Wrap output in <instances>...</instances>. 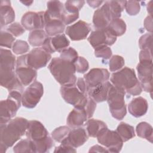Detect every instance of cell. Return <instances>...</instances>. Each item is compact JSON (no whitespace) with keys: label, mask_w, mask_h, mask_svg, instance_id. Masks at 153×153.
Here are the masks:
<instances>
[{"label":"cell","mask_w":153,"mask_h":153,"mask_svg":"<svg viewBox=\"0 0 153 153\" xmlns=\"http://www.w3.org/2000/svg\"><path fill=\"white\" fill-rule=\"evenodd\" d=\"M0 82L1 86L10 91L23 93V87L14 71L16 57L9 50L1 48Z\"/></svg>","instance_id":"1"},{"label":"cell","mask_w":153,"mask_h":153,"mask_svg":"<svg viewBox=\"0 0 153 153\" xmlns=\"http://www.w3.org/2000/svg\"><path fill=\"white\" fill-rule=\"evenodd\" d=\"M28 122L24 118L17 117L5 124H1V152H5L26 133Z\"/></svg>","instance_id":"2"},{"label":"cell","mask_w":153,"mask_h":153,"mask_svg":"<svg viewBox=\"0 0 153 153\" xmlns=\"http://www.w3.org/2000/svg\"><path fill=\"white\" fill-rule=\"evenodd\" d=\"M112 84L118 89L132 96L139 95L142 88L133 69L124 67L111 75Z\"/></svg>","instance_id":"3"},{"label":"cell","mask_w":153,"mask_h":153,"mask_svg":"<svg viewBox=\"0 0 153 153\" xmlns=\"http://www.w3.org/2000/svg\"><path fill=\"white\" fill-rule=\"evenodd\" d=\"M51 74L62 86L75 85L76 82V69L72 62L54 57L48 66Z\"/></svg>","instance_id":"4"},{"label":"cell","mask_w":153,"mask_h":153,"mask_svg":"<svg viewBox=\"0 0 153 153\" xmlns=\"http://www.w3.org/2000/svg\"><path fill=\"white\" fill-rule=\"evenodd\" d=\"M125 94V92L118 89L111 83L106 100L112 116L117 120H123L127 113L124 101Z\"/></svg>","instance_id":"5"},{"label":"cell","mask_w":153,"mask_h":153,"mask_svg":"<svg viewBox=\"0 0 153 153\" xmlns=\"http://www.w3.org/2000/svg\"><path fill=\"white\" fill-rule=\"evenodd\" d=\"M22 93L19 91H10L6 100L1 101L0 123L5 124L13 118L22 103Z\"/></svg>","instance_id":"6"},{"label":"cell","mask_w":153,"mask_h":153,"mask_svg":"<svg viewBox=\"0 0 153 153\" xmlns=\"http://www.w3.org/2000/svg\"><path fill=\"white\" fill-rule=\"evenodd\" d=\"M96 137L98 142L105 146L109 152H119L122 149L123 141L116 131L105 127L100 131Z\"/></svg>","instance_id":"7"},{"label":"cell","mask_w":153,"mask_h":153,"mask_svg":"<svg viewBox=\"0 0 153 153\" xmlns=\"http://www.w3.org/2000/svg\"><path fill=\"white\" fill-rule=\"evenodd\" d=\"M15 71L19 79L24 86H27L34 82L37 76L36 70L27 64L26 54L17 57Z\"/></svg>","instance_id":"8"},{"label":"cell","mask_w":153,"mask_h":153,"mask_svg":"<svg viewBox=\"0 0 153 153\" xmlns=\"http://www.w3.org/2000/svg\"><path fill=\"white\" fill-rule=\"evenodd\" d=\"M43 93L42 84L38 81L33 82L22 94V105L30 109L35 108L39 103Z\"/></svg>","instance_id":"9"},{"label":"cell","mask_w":153,"mask_h":153,"mask_svg":"<svg viewBox=\"0 0 153 153\" xmlns=\"http://www.w3.org/2000/svg\"><path fill=\"white\" fill-rule=\"evenodd\" d=\"M60 94L66 102L75 108H84L87 102V96L82 93L75 85L62 86Z\"/></svg>","instance_id":"10"},{"label":"cell","mask_w":153,"mask_h":153,"mask_svg":"<svg viewBox=\"0 0 153 153\" xmlns=\"http://www.w3.org/2000/svg\"><path fill=\"white\" fill-rule=\"evenodd\" d=\"M138 76L142 88L151 94L152 91V61L139 62L137 66Z\"/></svg>","instance_id":"11"},{"label":"cell","mask_w":153,"mask_h":153,"mask_svg":"<svg viewBox=\"0 0 153 153\" xmlns=\"http://www.w3.org/2000/svg\"><path fill=\"white\" fill-rule=\"evenodd\" d=\"M87 40L90 45L94 48H96L103 45H113L117 40V37L106 27L102 29H96L93 31Z\"/></svg>","instance_id":"12"},{"label":"cell","mask_w":153,"mask_h":153,"mask_svg":"<svg viewBox=\"0 0 153 153\" xmlns=\"http://www.w3.org/2000/svg\"><path fill=\"white\" fill-rule=\"evenodd\" d=\"M51 57V54L42 47L35 48L26 54L27 64L35 70L45 67Z\"/></svg>","instance_id":"13"},{"label":"cell","mask_w":153,"mask_h":153,"mask_svg":"<svg viewBox=\"0 0 153 153\" xmlns=\"http://www.w3.org/2000/svg\"><path fill=\"white\" fill-rule=\"evenodd\" d=\"M44 12L29 11L25 13L21 20L22 25L28 30L42 29L45 27Z\"/></svg>","instance_id":"14"},{"label":"cell","mask_w":153,"mask_h":153,"mask_svg":"<svg viewBox=\"0 0 153 153\" xmlns=\"http://www.w3.org/2000/svg\"><path fill=\"white\" fill-rule=\"evenodd\" d=\"M109 75L108 71L106 69H91L84 76V79L87 85V90L108 81L109 78Z\"/></svg>","instance_id":"15"},{"label":"cell","mask_w":153,"mask_h":153,"mask_svg":"<svg viewBox=\"0 0 153 153\" xmlns=\"http://www.w3.org/2000/svg\"><path fill=\"white\" fill-rule=\"evenodd\" d=\"M91 29L89 23L79 20L75 24L68 26L65 29V33L71 40L80 41L87 38Z\"/></svg>","instance_id":"16"},{"label":"cell","mask_w":153,"mask_h":153,"mask_svg":"<svg viewBox=\"0 0 153 153\" xmlns=\"http://www.w3.org/2000/svg\"><path fill=\"white\" fill-rule=\"evenodd\" d=\"M25 134L27 139L32 142L41 141L49 136L48 132L43 124L36 120H31L28 122Z\"/></svg>","instance_id":"17"},{"label":"cell","mask_w":153,"mask_h":153,"mask_svg":"<svg viewBox=\"0 0 153 153\" xmlns=\"http://www.w3.org/2000/svg\"><path fill=\"white\" fill-rule=\"evenodd\" d=\"M70 42L64 33L59 34L52 38H48L41 47L48 53L61 52L69 45Z\"/></svg>","instance_id":"18"},{"label":"cell","mask_w":153,"mask_h":153,"mask_svg":"<svg viewBox=\"0 0 153 153\" xmlns=\"http://www.w3.org/2000/svg\"><path fill=\"white\" fill-rule=\"evenodd\" d=\"M112 20L110 13L108 2L105 4L94 13L93 23L96 29H102L106 28L111 21Z\"/></svg>","instance_id":"19"},{"label":"cell","mask_w":153,"mask_h":153,"mask_svg":"<svg viewBox=\"0 0 153 153\" xmlns=\"http://www.w3.org/2000/svg\"><path fill=\"white\" fill-rule=\"evenodd\" d=\"M88 134L85 129L81 127L75 128L70 131L61 143L71 146L75 148L82 145L88 140Z\"/></svg>","instance_id":"20"},{"label":"cell","mask_w":153,"mask_h":153,"mask_svg":"<svg viewBox=\"0 0 153 153\" xmlns=\"http://www.w3.org/2000/svg\"><path fill=\"white\" fill-rule=\"evenodd\" d=\"M45 31L48 36H54L62 33L65 29V25L61 19L50 18L44 12Z\"/></svg>","instance_id":"21"},{"label":"cell","mask_w":153,"mask_h":153,"mask_svg":"<svg viewBox=\"0 0 153 153\" xmlns=\"http://www.w3.org/2000/svg\"><path fill=\"white\" fill-rule=\"evenodd\" d=\"M87 118L84 108H74L68 115L66 123L69 127L75 128L82 126Z\"/></svg>","instance_id":"22"},{"label":"cell","mask_w":153,"mask_h":153,"mask_svg":"<svg viewBox=\"0 0 153 153\" xmlns=\"http://www.w3.org/2000/svg\"><path fill=\"white\" fill-rule=\"evenodd\" d=\"M148 105L146 100L142 97L133 99L128 105L129 113L136 118L144 115L148 111Z\"/></svg>","instance_id":"23"},{"label":"cell","mask_w":153,"mask_h":153,"mask_svg":"<svg viewBox=\"0 0 153 153\" xmlns=\"http://www.w3.org/2000/svg\"><path fill=\"white\" fill-rule=\"evenodd\" d=\"M111 82L106 81L94 88L88 89L87 94L92 98L96 103L104 102L107 99L108 92Z\"/></svg>","instance_id":"24"},{"label":"cell","mask_w":153,"mask_h":153,"mask_svg":"<svg viewBox=\"0 0 153 153\" xmlns=\"http://www.w3.org/2000/svg\"><path fill=\"white\" fill-rule=\"evenodd\" d=\"M1 28L11 23L15 19V13L9 1H1L0 4Z\"/></svg>","instance_id":"25"},{"label":"cell","mask_w":153,"mask_h":153,"mask_svg":"<svg viewBox=\"0 0 153 153\" xmlns=\"http://www.w3.org/2000/svg\"><path fill=\"white\" fill-rule=\"evenodd\" d=\"M48 38L46 32L43 29L32 30L28 36L29 43L33 47L42 46Z\"/></svg>","instance_id":"26"},{"label":"cell","mask_w":153,"mask_h":153,"mask_svg":"<svg viewBox=\"0 0 153 153\" xmlns=\"http://www.w3.org/2000/svg\"><path fill=\"white\" fill-rule=\"evenodd\" d=\"M85 127L88 136L92 137H96L102 129L107 127L104 122L95 119L88 120L85 124Z\"/></svg>","instance_id":"27"},{"label":"cell","mask_w":153,"mask_h":153,"mask_svg":"<svg viewBox=\"0 0 153 153\" xmlns=\"http://www.w3.org/2000/svg\"><path fill=\"white\" fill-rule=\"evenodd\" d=\"M46 14L53 19H61L62 13L64 10L63 4L59 1H50L47 2Z\"/></svg>","instance_id":"28"},{"label":"cell","mask_w":153,"mask_h":153,"mask_svg":"<svg viewBox=\"0 0 153 153\" xmlns=\"http://www.w3.org/2000/svg\"><path fill=\"white\" fill-rule=\"evenodd\" d=\"M108 29L116 37L123 35L126 31V23L120 18L112 19L107 27Z\"/></svg>","instance_id":"29"},{"label":"cell","mask_w":153,"mask_h":153,"mask_svg":"<svg viewBox=\"0 0 153 153\" xmlns=\"http://www.w3.org/2000/svg\"><path fill=\"white\" fill-rule=\"evenodd\" d=\"M116 131L120 135L123 142H126L135 136L133 127L124 122H121L118 126Z\"/></svg>","instance_id":"30"},{"label":"cell","mask_w":153,"mask_h":153,"mask_svg":"<svg viewBox=\"0 0 153 153\" xmlns=\"http://www.w3.org/2000/svg\"><path fill=\"white\" fill-rule=\"evenodd\" d=\"M32 142L33 152L35 153H44L49 152L54 146L53 138L50 136L46 139L37 142Z\"/></svg>","instance_id":"31"},{"label":"cell","mask_w":153,"mask_h":153,"mask_svg":"<svg viewBox=\"0 0 153 153\" xmlns=\"http://www.w3.org/2000/svg\"><path fill=\"white\" fill-rule=\"evenodd\" d=\"M136 133L140 137L146 139L151 143L152 142V127L146 122L139 123L136 128Z\"/></svg>","instance_id":"32"},{"label":"cell","mask_w":153,"mask_h":153,"mask_svg":"<svg viewBox=\"0 0 153 153\" xmlns=\"http://www.w3.org/2000/svg\"><path fill=\"white\" fill-rule=\"evenodd\" d=\"M126 1H108V4L112 19L120 18Z\"/></svg>","instance_id":"33"},{"label":"cell","mask_w":153,"mask_h":153,"mask_svg":"<svg viewBox=\"0 0 153 153\" xmlns=\"http://www.w3.org/2000/svg\"><path fill=\"white\" fill-rule=\"evenodd\" d=\"M13 151L16 153L33 152L31 141L28 139L21 140L14 146Z\"/></svg>","instance_id":"34"},{"label":"cell","mask_w":153,"mask_h":153,"mask_svg":"<svg viewBox=\"0 0 153 153\" xmlns=\"http://www.w3.org/2000/svg\"><path fill=\"white\" fill-rule=\"evenodd\" d=\"M70 128L67 126H60L54 129L51 133L52 138L58 142H61L70 132Z\"/></svg>","instance_id":"35"},{"label":"cell","mask_w":153,"mask_h":153,"mask_svg":"<svg viewBox=\"0 0 153 153\" xmlns=\"http://www.w3.org/2000/svg\"><path fill=\"white\" fill-rule=\"evenodd\" d=\"M84 4V1H67L65 4L64 10L69 13H77Z\"/></svg>","instance_id":"36"},{"label":"cell","mask_w":153,"mask_h":153,"mask_svg":"<svg viewBox=\"0 0 153 153\" xmlns=\"http://www.w3.org/2000/svg\"><path fill=\"white\" fill-rule=\"evenodd\" d=\"M77 51L72 47H69L64 49L60 52V58L63 60L74 63L78 58Z\"/></svg>","instance_id":"37"},{"label":"cell","mask_w":153,"mask_h":153,"mask_svg":"<svg viewBox=\"0 0 153 153\" xmlns=\"http://www.w3.org/2000/svg\"><path fill=\"white\" fill-rule=\"evenodd\" d=\"M125 64L124 58L119 55L113 56L109 60V69L111 72H115L121 69Z\"/></svg>","instance_id":"38"},{"label":"cell","mask_w":153,"mask_h":153,"mask_svg":"<svg viewBox=\"0 0 153 153\" xmlns=\"http://www.w3.org/2000/svg\"><path fill=\"white\" fill-rule=\"evenodd\" d=\"M15 37L7 30L1 31V46L10 48L12 47Z\"/></svg>","instance_id":"39"},{"label":"cell","mask_w":153,"mask_h":153,"mask_svg":"<svg viewBox=\"0 0 153 153\" xmlns=\"http://www.w3.org/2000/svg\"><path fill=\"white\" fill-rule=\"evenodd\" d=\"M124 8L128 15L135 16L140 11V2L136 1H126Z\"/></svg>","instance_id":"40"},{"label":"cell","mask_w":153,"mask_h":153,"mask_svg":"<svg viewBox=\"0 0 153 153\" xmlns=\"http://www.w3.org/2000/svg\"><path fill=\"white\" fill-rule=\"evenodd\" d=\"M152 35L151 33H146L142 35L139 40V47L141 50L152 51Z\"/></svg>","instance_id":"41"},{"label":"cell","mask_w":153,"mask_h":153,"mask_svg":"<svg viewBox=\"0 0 153 153\" xmlns=\"http://www.w3.org/2000/svg\"><path fill=\"white\" fill-rule=\"evenodd\" d=\"M13 51L16 54H22L29 50V44L25 41L17 40L13 45Z\"/></svg>","instance_id":"42"},{"label":"cell","mask_w":153,"mask_h":153,"mask_svg":"<svg viewBox=\"0 0 153 153\" xmlns=\"http://www.w3.org/2000/svg\"><path fill=\"white\" fill-rule=\"evenodd\" d=\"M94 55L96 57L108 59L111 57L112 50L107 45H103L94 48Z\"/></svg>","instance_id":"43"},{"label":"cell","mask_w":153,"mask_h":153,"mask_svg":"<svg viewBox=\"0 0 153 153\" xmlns=\"http://www.w3.org/2000/svg\"><path fill=\"white\" fill-rule=\"evenodd\" d=\"M74 64L75 67L76 72L78 73L83 74L89 68L88 61L83 57H78Z\"/></svg>","instance_id":"44"},{"label":"cell","mask_w":153,"mask_h":153,"mask_svg":"<svg viewBox=\"0 0 153 153\" xmlns=\"http://www.w3.org/2000/svg\"><path fill=\"white\" fill-rule=\"evenodd\" d=\"M7 30L11 33L14 37H17L25 32L23 26L17 22L12 23L8 26L7 27Z\"/></svg>","instance_id":"45"},{"label":"cell","mask_w":153,"mask_h":153,"mask_svg":"<svg viewBox=\"0 0 153 153\" xmlns=\"http://www.w3.org/2000/svg\"><path fill=\"white\" fill-rule=\"evenodd\" d=\"M79 17V13H72L63 10L62 15L61 19L65 25H69L78 19Z\"/></svg>","instance_id":"46"},{"label":"cell","mask_w":153,"mask_h":153,"mask_svg":"<svg viewBox=\"0 0 153 153\" xmlns=\"http://www.w3.org/2000/svg\"><path fill=\"white\" fill-rule=\"evenodd\" d=\"M96 108V102L90 97L87 96V102L84 107L88 118L92 117Z\"/></svg>","instance_id":"47"},{"label":"cell","mask_w":153,"mask_h":153,"mask_svg":"<svg viewBox=\"0 0 153 153\" xmlns=\"http://www.w3.org/2000/svg\"><path fill=\"white\" fill-rule=\"evenodd\" d=\"M54 152H76V150L75 149V148L65 145L62 144L55 148V150L54 151Z\"/></svg>","instance_id":"48"},{"label":"cell","mask_w":153,"mask_h":153,"mask_svg":"<svg viewBox=\"0 0 153 153\" xmlns=\"http://www.w3.org/2000/svg\"><path fill=\"white\" fill-rule=\"evenodd\" d=\"M152 61V51L146 50H141L139 54V62L142 61Z\"/></svg>","instance_id":"49"},{"label":"cell","mask_w":153,"mask_h":153,"mask_svg":"<svg viewBox=\"0 0 153 153\" xmlns=\"http://www.w3.org/2000/svg\"><path fill=\"white\" fill-rule=\"evenodd\" d=\"M76 85L79 90L82 93L87 96V85L84 79L82 78H78L77 79Z\"/></svg>","instance_id":"50"},{"label":"cell","mask_w":153,"mask_h":153,"mask_svg":"<svg viewBox=\"0 0 153 153\" xmlns=\"http://www.w3.org/2000/svg\"><path fill=\"white\" fill-rule=\"evenodd\" d=\"M144 27L150 33L152 32V17L151 16H148L144 20Z\"/></svg>","instance_id":"51"},{"label":"cell","mask_w":153,"mask_h":153,"mask_svg":"<svg viewBox=\"0 0 153 153\" xmlns=\"http://www.w3.org/2000/svg\"><path fill=\"white\" fill-rule=\"evenodd\" d=\"M89 152H109L108 149L99 145H96L90 148Z\"/></svg>","instance_id":"52"},{"label":"cell","mask_w":153,"mask_h":153,"mask_svg":"<svg viewBox=\"0 0 153 153\" xmlns=\"http://www.w3.org/2000/svg\"><path fill=\"white\" fill-rule=\"evenodd\" d=\"M103 2L104 1H87L89 6L94 8L99 7Z\"/></svg>","instance_id":"53"},{"label":"cell","mask_w":153,"mask_h":153,"mask_svg":"<svg viewBox=\"0 0 153 153\" xmlns=\"http://www.w3.org/2000/svg\"><path fill=\"white\" fill-rule=\"evenodd\" d=\"M152 1H149L148 3L147 7H147V11L149 13L150 16H151L152 15Z\"/></svg>","instance_id":"54"},{"label":"cell","mask_w":153,"mask_h":153,"mask_svg":"<svg viewBox=\"0 0 153 153\" xmlns=\"http://www.w3.org/2000/svg\"><path fill=\"white\" fill-rule=\"evenodd\" d=\"M22 3H23V4H25L26 6H30L32 5V4L33 3V1H20Z\"/></svg>","instance_id":"55"}]
</instances>
